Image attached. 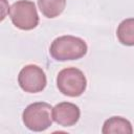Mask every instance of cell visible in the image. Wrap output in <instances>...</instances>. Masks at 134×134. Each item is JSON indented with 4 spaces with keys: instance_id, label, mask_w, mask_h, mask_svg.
Segmentation results:
<instances>
[{
    "instance_id": "obj_2",
    "label": "cell",
    "mask_w": 134,
    "mask_h": 134,
    "mask_svg": "<svg viewBox=\"0 0 134 134\" xmlns=\"http://www.w3.org/2000/svg\"><path fill=\"white\" fill-rule=\"evenodd\" d=\"M52 107L45 102H37L28 105L23 113L22 120L25 127L35 132H41L52 124Z\"/></svg>"
},
{
    "instance_id": "obj_5",
    "label": "cell",
    "mask_w": 134,
    "mask_h": 134,
    "mask_svg": "<svg viewBox=\"0 0 134 134\" xmlns=\"http://www.w3.org/2000/svg\"><path fill=\"white\" fill-rule=\"evenodd\" d=\"M18 83L22 90L28 93L41 92L47 84L46 75L43 69L37 65L30 64L24 66L18 75Z\"/></svg>"
},
{
    "instance_id": "obj_4",
    "label": "cell",
    "mask_w": 134,
    "mask_h": 134,
    "mask_svg": "<svg viewBox=\"0 0 134 134\" xmlns=\"http://www.w3.org/2000/svg\"><path fill=\"white\" fill-rule=\"evenodd\" d=\"M9 17L13 24L22 30H30L39 24V15L36 5L30 0H19L9 8Z\"/></svg>"
},
{
    "instance_id": "obj_1",
    "label": "cell",
    "mask_w": 134,
    "mask_h": 134,
    "mask_svg": "<svg viewBox=\"0 0 134 134\" xmlns=\"http://www.w3.org/2000/svg\"><path fill=\"white\" fill-rule=\"evenodd\" d=\"M87 50V44L83 39L66 35L53 40L49 53L57 61H72L83 58Z\"/></svg>"
},
{
    "instance_id": "obj_7",
    "label": "cell",
    "mask_w": 134,
    "mask_h": 134,
    "mask_svg": "<svg viewBox=\"0 0 134 134\" xmlns=\"http://www.w3.org/2000/svg\"><path fill=\"white\" fill-rule=\"evenodd\" d=\"M102 132L104 134H131L133 133V129L131 122L128 119L120 116H112L104 122Z\"/></svg>"
},
{
    "instance_id": "obj_3",
    "label": "cell",
    "mask_w": 134,
    "mask_h": 134,
    "mask_svg": "<svg viewBox=\"0 0 134 134\" xmlns=\"http://www.w3.org/2000/svg\"><path fill=\"white\" fill-rule=\"evenodd\" d=\"M57 87L62 94L76 97L86 90L87 80L82 70L75 67H67L58 73Z\"/></svg>"
},
{
    "instance_id": "obj_9",
    "label": "cell",
    "mask_w": 134,
    "mask_h": 134,
    "mask_svg": "<svg viewBox=\"0 0 134 134\" xmlns=\"http://www.w3.org/2000/svg\"><path fill=\"white\" fill-rule=\"evenodd\" d=\"M38 5L45 17L55 18L63 13L66 0H38Z\"/></svg>"
},
{
    "instance_id": "obj_8",
    "label": "cell",
    "mask_w": 134,
    "mask_h": 134,
    "mask_svg": "<svg viewBox=\"0 0 134 134\" xmlns=\"http://www.w3.org/2000/svg\"><path fill=\"white\" fill-rule=\"evenodd\" d=\"M116 36L121 44L134 46V18H128L121 21L117 27Z\"/></svg>"
},
{
    "instance_id": "obj_6",
    "label": "cell",
    "mask_w": 134,
    "mask_h": 134,
    "mask_svg": "<svg viewBox=\"0 0 134 134\" xmlns=\"http://www.w3.org/2000/svg\"><path fill=\"white\" fill-rule=\"evenodd\" d=\"M80 108L72 103L62 102L52 108L53 120L63 127H71L80 119Z\"/></svg>"
}]
</instances>
